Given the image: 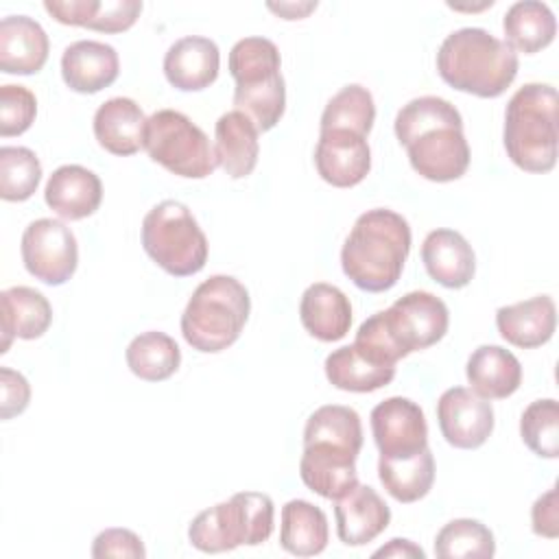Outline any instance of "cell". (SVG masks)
Here are the masks:
<instances>
[{
	"label": "cell",
	"instance_id": "cell-3",
	"mask_svg": "<svg viewBox=\"0 0 559 559\" xmlns=\"http://www.w3.org/2000/svg\"><path fill=\"white\" fill-rule=\"evenodd\" d=\"M518 52L478 26L452 31L437 50V72L454 90L498 98L518 76Z\"/></svg>",
	"mask_w": 559,
	"mask_h": 559
},
{
	"label": "cell",
	"instance_id": "cell-33",
	"mask_svg": "<svg viewBox=\"0 0 559 559\" xmlns=\"http://www.w3.org/2000/svg\"><path fill=\"white\" fill-rule=\"evenodd\" d=\"M127 367L133 376L146 382L168 380L181 362V349L173 336L148 330L131 338L124 352Z\"/></svg>",
	"mask_w": 559,
	"mask_h": 559
},
{
	"label": "cell",
	"instance_id": "cell-26",
	"mask_svg": "<svg viewBox=\"0 0 559 559\" xmlns=\"http://www.w3.org/2000/svg\"><path fill=\"white\" fill-rule=\"evenodd\" d=\"M299 319L310 336L323 343H334L349 332L352 304L338 286L314 282L301 295Z\"/></svg>",
	"mask_w": 559,
	"mask_h": 559
},
{
	"label": "cell",
	"instance_id": "cell-18",
	"mask_svg": "<svg viewBox=\"0 0 559 559\" xmlns=\"http://www.w3.org/2000/svg\"><path fill=\"white\" fill-rule=\"evenodd\" d=\"M120 72V59L114 46L96 39H79L66 46L61 55L63 83L79 94H96L109 87Z\"/></svg>",
	"mask_w": 559,
	"mask_h": 559
},
{
	"label": "cell",
	"instance_id": "cell-38",
	"mask_svg": "<svg viewBox=\"0 0 559 559\" xmlns=\"http://www.w3.org/2000/svg\"><path fill=\"white\" fill-rule=\"evenodd\" d=\"M520 437L524 445L542 456H559V404L552 397L531 402L520 417Z\"/></svg>",
	"mask_w": 559,
	"mask_h": 559
},
{
	"label": "cell",
	"instance_id": "cell-22",
	"mask_svg": "<svg viewBox=\"0 0 559 559\" xmlns=\"http://www.w3.org/2000/svg\"><path fill=\"white\" fill-rule=\"evenodd\" d=\"M496 328L500 336L515 347L533 349L548 343L557 328V308L550 295L500 306L496 310Z\"/></svg>",
	"mask_w": 559,
	"mask_h": 559
},
{
	"label": "cell",
	"instance_id": "cell-21",
	"mask_svg": "<svg viewBox=\"0 0 559 559\" xmlns=\"http://www.w3.org/2000/svg\"><path fill=\"white\" fill-rule=\"evenodd\" d=\"M50 52L44 26L28 15H7L0 20V70L4 74H35Z\"/></svg>",
	"mask_w": 559,
	"mask_h": 559
},
{
	"label": "cell",
	"instance_id": "cell-10",
	"mask_svg": "<svg viewBox=\"0 0 559 559\" xmlns=\"http://www.w3.org/2000/svg\"><path fill=\"white\" fill-rule=\"evenodd\" d=\"M382 330L404 358L439 343L450 325V312L443 299L428 290H411L378 312Z\"/></svg>",
	"mask_w": 559,
	"mask_h": 559
},
{
	"label": "cell",
	"instance_id": "cell-35",
	"mask_svg": "<svg viewBox=\"0 0 559 559\" xmlns=\"http://www.w3.org/2000/svg\"><path fill=\"white\" fill-rule=\"evenodd\" d=\"M373 120L376 105L371 92L358 83H349L328 100L321 114V131L343 129L367 138L373 127Z\"/></svg>",
	"mask_w": 559,
	"mask_h": 559
},
{
	"label": "cell",
	"instance_id": "cell-12",
	"mask_svg": "<svg viewBox=\"0 0 559 559\" xmlns=\"http://www.w3.org/2000/svg\"><path fill=\"white\" fill-rule=\"evenodd\" d=\"M437 421L443 439L459 450L480 448L493 432V406L472 389H445L437 402Z\"/></svg>",
	"mask_w": 559,
	"mask_h": 559
},
{
	"label": "cell",
	"instance_id": "cell-7",
	"mask_svg": "<svg viewBox=\"0 0 559 559\" xmlns=\"http://www.w3.org/2000/svg\"><path fill=\"white\" fill-rule=\"evenodd\" d=\"M275 507L262 491H238L229 500L201 511L188 526L190 544L201 552H227L260 546L273 535Z\"/></svg>",
	"mask_w": 559,
	"mask_h": 559
},
{
	"label": "cell",
	"instance_id": "cell-28",
	"mask_svg": "<svg viewBox=\"0 0 559 559\" xmlns=\"http://www.w3.org/2000/svg\"><path fill=\"white\" fill-rule=\"evenodd\" d=\"M255 124L240 111H227L214 127V153L218 166L231 179H245L253 173L260 155Z\"/></svg>",
	"mask_w": 559,
	"mask_h": 559
},
{
	"label": "cell",
	"instance_id": "cell-6",
	"mask_svg": "<svg viewBox=\"0 0 559 559\" xmlns=\"http://www.w3.org/2000/svg\"><path fill=\"white\" fill-rule=\"evenodd\" d=\"M251 312L249 290L234 275H212L201 282L181 314L186 343L203 354L231 347Z\"/></svg>",
	"mask_w": 559,
	"mask_h": 559
},
{
	"label": "cell",
	"instance_id": "cell-31",
	"mask_svg": "<svg viewBox=\"0 0 559 559\" xmlns=\"http://www.w3.org/2000/svg\"><path fill=\"white\" fill-rule=\"evenodd\" d=\"M504 41L524 55H535L552 44L557 35L555 13L546 2L522 0L513 2L502 17Z\"/></svg>",
	"mask_w": 559,
	"mask_h": 559
},
{
	"label": "cell",
	"instance_id": "cell-13",
	"mask_svg": "<svg viewBox=\"0 0 559 559\" xmlns=\"http://www.w3.org/2000/svg\"><path fill=\"white\" fill-rule=\"evenodd\" d=\"M373 441L380 456H408L428 445V424L421 406L408 397L393 395L373 406Z\"/></svg>",
	"mask_w": 559,
	"mask_h": 559
},
{
	"label": "cell",
	"instance_id": "cell-34",
	"mask_svg": "<svg viewBox=\"0 0 559 559\" xmlns=\"http://www.w3.org/2000/svg\"><path fill=\"white\" fill-rule=\"evenodd\" d=\"M323 441L354 454H360L362 448V424L360 415L341 404H325L319 406L306 421L304 428V445Z\"/></svg>",
	"mask_w": 559,
	"mask_h": 559
},
{
	"label": "cell",
	"instance_id": "cell-19",
	"mask_svg": "<svg viewBox=\"0 0 559 559\" xmlns=\"http://www.w3.org/2000/svg\"><path fill=\"white\" fill-rule=\"evenodd\" d=\"M46 205L66 221L92 216L103 201V183L96 173L81 164H63L46 181Z\"/></svg>",
	"mask_w": 559,
	"mask_h": 559
},
{
	"label": "cell",
	"instance_id": "cell-43",
	"mask_svg": "<svg viewBox=\"0 0 559 559\" xmlns=\"http://www.w3.org/2000/svg\"><path fill=\"white\" fill-rule=\"evenodd\" d=\"M373 557H395V559H411V557H417V559H424L426 552L421 546H417L415 542L411 539H404V537H393L389 539V544H384L382 548H378L373 552Z\"/></svg>",
	"mask_w": 559,
	"mask_h": 559
},
{
	"label": "cell",
	"instance_id": "cell-41",
	"mask_svg": "<svg viewBox=\"0 0 559 559\" xmlns=\"http://www.w3.org/2000/svg\"><path fill=\"white\" fill-rule=\"evenodd\" d=\"M31 402V384L28 380L11 369L0 367V419H11L22 415Z\"/></svg>",
	"mask_w": 559,
	"mask_h": 559
},
{
	"label": "cell",
	"instance_id": "cell-8",
	"mask_svg": "<svg viewBox=\"0 0 559 559\" xmlns=\"http://www.w3.org/2000/svg\"><path fill=\"white\" fill-rule=\"evenodd\" d=\"M140 238L146 255L173 277L194 275L207 262V238L181 201L166 199L153 205L142 221Z\"/></svg>",
	"mask_w": 559,
	"mask_h": 559
},
{
	"label": "cell",
	"instance_id": "cell-23",
	"mask_svg": "<svg viewBox=\"0 0 559 559\" xmlns=\"http://www.w3.org/2000/svg\"><path fill=\"white\" fill-rule=\"evenodd\" d=\"M0 354H7L13 338L33 341L46 334L52 323V306L31 286H11L0 293Z\"/></svg>",
	"mask_w": 559,
	"mask_h": 559
},
{
	"label": "cell",
	"instance_id": "cell-14",
	"mask_svg": "<svg viewBox=\"0 0 559 559\" xmlns=\"http://www.w3.org/2000/svg\"><path fill=\"white\" fill-rule=\"evenodd\" d=\"M319 177L334 188L358 186L371 170V148L365 135L330 129L319 133L314 148Z\"/></svg>",
	"mask_w": 559,
	"mask_h": 559
},
{
	"label": "cell",
	"instance_id": "cell-42",
	"mask_svg": "<svg viewBox=\"0 0 559 559\" xmlns=\"http://www.w3.org/2000/svg\"><path fill=\"white\" fill-rule=\"evenodd\" d=\"M531 526L533 533L546 539L559 537V500H557V487H550L546 493H542L533 507H531Z\"/></svg>",
	"mask_w": 559,
	"mask_h": 559
},
{
	"label": "cell",
	"instance_id": "cell-20",
	"mask_svg": "<svg viewBox=\"0 0 559 559\" xmlns=\"http://www.w3.org/2000/svg\"><path fill=\"white\" fill-rule=\"evenodd\" d=\"M421 262L428 275L443 288H465L476 273V255L463 234L439 227L421 245Z\"/></svg>",
	"mask_w": 559,
	"mask_h": 559
},
{
	"label": "cell",
	"instance_id": "cell-30",
	"mask_svg": "<svg viewBox=\"0 0 559 559\" xmlns=\"http://www.w3.org/2000/svg\"><path fill=\"white\" fill-rule=\"evenodd\" d=\"M378 478L397 502H417L432 489L435 456L428 445L408 456H380Z\"/></svg>",
	"mask_w": 559,
	"mask_h": 559
},
{
	"label": "cell",
	"instance_id": "cell-4",
	"mask_svg": "<svg viewBox=\"0 0 559 559\" xmlns=\"http://www.w3.org/2000/svg\"><path fill=\"white\" fill-rule=\"evenodd\" d=\"M557 90L548 83H526L507 103L502 142L509 159L535 175L557 164L559 118Z\"/></svg>",
	"mask_w": 559,
	"mask_h": 559
},
{
	"label": "cell",
	"instance_id": "cell-29",
	"mask_svg": "<svg viewBox=\"0 0 559 559\" xmlns=\"http://www.w3.org/2000/svg\"><path fill=\"white\" fill-rule=\"evenodd\" d=\"M330 528L321 507L295 498L282 507L280 546L295 557L321 555L328 546Z\"/></svg>",
	"mask_w": 559,
	"mask_h": 559
},
{
	"label": "cell",
	"instance_id": "cell-44",
	"mask_svg": "<svg viewBox=\"0 0 559 559\" xmlns=\"http://www.w3.org/2000/svg\"><path fill=\"white\" fill-rule=\"evenodd\" d=\"M266 7L284 20H304L310 11L317 9V2H269Z\"/></svg>",
	"mask_w": 559,
	"mask_h": 559
},
{
	"label": "cell",
	"instance_id": "cell-39",
	"mask_svg": "<svg viewBox=\"0 0 559 559\" xmlns=\"http://www.w3.org/2000/svg\"><path fill=\"white\" fill-rule=\"evenodd\" d=\"M37 116V98L24 85L7 83L0 87V135H22Z\"/></svg>",
	"mask_w": 559,
	"mask_h": 559
},
{
	"label": "cell",
	"instance_id": "cell-16",
	"mask_svg": "<svg viewBox=\"0 0 559 559\" xmlns=\"http://www.w3.org/2000/svg\"><path fill=\"white\" fill-rule=\"evenodd\" d=\"M221 70V50L214 39L186 35L170 44L164 55V76L181 92H201L210 87Z\"/></svg>",
	"mask_w": 559,
	"mask_h": 559
},
{
	"label": "cell",
	"instance_id": "cell-2",
	"mask_svg": "<svg viewBox=\"0 0 559 559\" xmlns=\"http://www.w3.org/2000/svg\"><path fill=\"white\" fill-rule=\"evenodd\" d=\"M411 251L408 221L386 207L362 212L341 249L343 273L365 293L393 288Z\"/></svg>",
	"mask_w": 559,
	"mask_h": 559
},
{
	"label": "cell",
	"instance_id": "cell-5",
	"mask_svg": "<svg viewBox=\"0 0 559 559\" xmlns=\"http://www.w3.org/2000/svg\"><path fill=\"white\" fill-rule=\"evenodd\" d=\"M282 57L266 37H242L229 50V74L236 81L234 107L258 131H271L286 109Z\"/></svg>",
	"mask_w": 559,
	"mask_h": 559
},
{
	"label": "cell",
	"instance_id": "cell-27",
	"mask_svg": "<svg viewBox=\"0 0 559 559\" xmlns=\"http://www.w3.org/2000/svg\"><path fill=\"white\" fill-rule=\"evenodd\" d=\"M472 391L485 400H504L522 384L518 356L500 345H478L465 365Z\"/></svg>",
	"mask_w": 559,
	"mask_h": 559
},
{
	"label": "cell",
	"instance_id": "cell-11",
	"mask_svg": "<svg viewBox=\"0 0 559 559\" xmlns=\"http://www.w3.org/2000/svg\"><path fill=\"white\" fill-rule=\"evenodd\" d=\"M26 271L48 284H66L79 264V245L72 229L57 218H37L28 223L20 245Z\"/></svg>",
	"mask_w": 559,
	"mask_h": 559
},
{
	"label": "cell",
	"instance_id": "cell-32",
	"mask_svg": "<svg viewBox=\"0 0 559 559\" xmlns=\"http://www.w3.org/2000/svg\"><path fill=\"white\" fill-rule=\"evenodd\" d=\"M325 378L332 386L352 393H371L386 386L395 378L393 365H380L360 354L354 345H343L328 354Z\"/></svg>",
	"mask_w": 559,
	"mask_h": 559
},
{
	"label": "cell",
	"instance_id": "cell-24",
	"mask_svg": "<svg viewBox=\"0 0 559 559\" xmlns=\"http://www.w3.org/2000/svg\"><path fill=\"white\" fill-rule=\"evenodd\" d=\"M94 138L111 155H133L144 148L146 116L142 107L127 96L105 100L94 114Z\"/></svg>",
	"mask_w": 559,
	"mask_h": 559
},
{
	"label": "cell",
	"instance_id": "cell-37",
	"mask_svg": "<svg viewBox=\"0 0 559 559\" xmlns=\"http://www.w3.org/2000/svg\"><path fill=\"white\" fill-rule=\"evenodd\" d=\"M41 181V162L26 146L0 148V197L11 203L26 201Z\"/></svg>",
	"mask_w": 559,
	"mask_h": 559
},
{
	"label": "cell",
	"instance_id": "cell-1",
	"mask_svg": "<svg viewBox=\"0 0 559 559\" xmlns=\"http://www.w3.org/2000/svg\"><path fill=\"white\" fill-rule=\"evenodd\" d=\"M395 138L408 153L417 175L445 183L469 168V144L459 109L441 96H419L402 105L393 122Z\"/></svg>",
	"mask_w": 559,
	"mask_h": 559
},
{
	"label": "cell",
	"instance_id": "cell-9",
	"mask_svg": "<svg viewBox=\"0 0 559 559\" xmlns=\"http://www.w3.org/2000/svg\"><path fill=\"white\" fill-rule=\"evenodd\" d=\"M144 148L155 164L186 179H205L218 166L205 131L177 109H159L146 118Z\"/></svg>",
	"mask_w": 559,
	"mask_h": 559
},
{
	"label": "cell",
	"instance_id": "cell-40",
	"mask_svg": "<svg viewBox=\"0 0 559 559\" xmlns=\"http://www.w3.org/2000/svg\"><path fill=\"white\" fill-rule=\"evenodd\" d=\"M90 555L94 559H107V557L144 559L146 548H144L140 535H135L129 528H105L94 537Z\"/></svg>",
	"mask_w": 559,
	"mask_h": 559
},
{
	"label": "cell",
	"instance_id": "cell-36",
	"mask_svg": "<svg viewBox=\"0 0 559 559\" xmlns=\"http://www.w3.org/2000/svg\"><path fill=\"white\" fill-rule=\"evenodd\" d=\"M435 555L441 559H489L496 555V539L480 520L456 518L437 533Z\"/></svg>",
	"mask_w": 559,
	"mask_h": 559
},
{
	"label": "cell",
	"instance_id": "cell-15",
	"mask_svg": "<svg viewBox=\"0 0 559 559\" xmlns=\"http://www.w3.org/2000/svg\"><path fill=\"white\" fill-rule=\"evenodd\" d=\"M356 459L358 454L349 450L314 441L304 445L299 476L310 491L319 493L321 498L336 500L358 485Z\"/></svg>",
	"mask_w": 559,
	"mask_h": 559
},
{
	"label": "cell",
	"instance_id": "cell-25",
	"mask_svg": "<svg viewBox=\"0 0 559 559\" xmlns=\"http://www.w3.org/2000/svg\"><path fill=\"white\" fill-rule=\"evenodd\" d=\"M44 9L68 26H85L98 33L129 31L142 13L140 0H46Z\"/></svg>",
	"mask_w": 559,
	"mask_h": 559
},
{
	"label": "cell",
	"instance_id": "cell-17",
	"mask_svg": "<svg viewBox=\"0 0 559 559\" xmlns=\"http://www.w3.org/2000/svg\"><path fill=\"white\" fill-rule=\"evenodd\" d=\"M336 535L345 546H365L386 531L391 509L369 485H356L334 500Z\"/></svg>",
	"mask_w": 559,
	"mask_h": 559
}]
</instances>
